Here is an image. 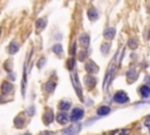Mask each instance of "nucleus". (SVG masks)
<instances>
[{
    "instance_id": "412c9836",
    "label": "nucleus",
    "mask_w": 150,
    "mask_h": 135,
    "mask_svg": "<svg viewBox=\"0 0 150 135\" xmlns=\"http://www.w3.org/2000/svg\"><path fill=\"white\" fill-rule=\"evenodd\" d=\"M129 46H130V48H136L137 47V42L134 39H131V40H129Z\"/></svg>"
},
{
    "instance_id": "6ab92c4d",
    "label": "nucleus",
    "mask_w": 150,
    "mask_h": 135,
    "mask_svg": "<svg viewBox=\"0 0 150 135\" xmlns=\"http://www.w3.org/2000/svg\"><path fill=\"white\" fill-rule=\"evenodd\" d=\"M86 83L88 86H91V85H95V79L93 76H87L86 77Z\"/></svg>"
},
{
    "instance_id": "9b49d317",
    "label": "nucleus",
    "mask_w": 150,
    "mask_h": 135,
    "mask_svg": "<svg viewBox=\"0 0 150 135\" xmlns=\"http://www.w3.org/2000/svg\"><path fill=\"white\" fill-rule=\"evenodd\" d=\"M88 16H89L90 20H96L97 16H98V13H97V11L95 8H90L88 11Z\"/></svg>"
},
{
    "instance_id": "1a4fd4ad",
    "label": "nucleus",
    "mask_w": 150,
    "mask_h": 135,
    "mask_svg": "<svg viewBox=\"0 0 150 135\" xmlns=\"http://www.w3.org/2000/svg\"><path fill=\"white\" fill-rule=\"evenodd\" d=\"M103 35H104L105 39H112L114 35H115V29H114L112 27H109V28H107V29L103 32Z\"/></svg>"
},
{
    "instance_id": "9d476101",
    "label": "nucleus",
    "mask_w": 150,
    "mask_h": 135,
    "mask_svg": "<svg viewBox=\"0 0 150 135\" xmlns=\"http://www.w3.org/2000/svg\"><path fill=\"white\" fill-rule=\"evenodd\" d=\"M53 112L52 110H48L47 113H46V115L43 116V121H45V123L46 124H49L52 121H53Z\"/></svg>"
},
{
    "instance_id": "f257e3e1",
    "label": "nucleus",
    "mask_w": 150,
    "mask_h": 135,
    "mask_svg": "<svg viewBox=\"0 0 150 135\" xmlns=\"http://www.w3.org/2000/svg\"><path fill=\"white\" fill-rule=\"evenodd\" d=\"M80 130H81V123L75 122V123H73L70 127H68L67 129L63 130V135H75V134H77Z\"/></svg>"
},
{
    "instance_id": "4468645a",
    "label": "nucleus",
    "mask_w": 150,
    "mask_h": 135,
    "mask_svg": "<svg viewBox=\"0 0 150 135\" xmlns=\"http://www.w3.org/2000/svg\"><path fill=\"white\" fill-rule=\"evenodd\" d=\"M69 107H70V102H69V101H61V102L59 103V108H60L61 110H67Z\"/></svg>"
},
{
    "instance_id": "b1692460",
    "label": "nucleus",
    "mask_w": 150,
    "mask_h": 135,
    "mask_svg": "<svg viewBox=\"0 0 150 135\" xmlns=\"http://www.w3.org/2000/svg\"><path fill=\"white\" fill-rule=\"evenodd\" d=\"M27 114L33 115V114H34V107H30V108H29V110H27Z\"/></svg>"
},
{
    "instance_id": "a211bd4d",
    "label": "nucleus",
    "mask_w": 150,
    "mask_h": 135,
    "mask_svg": "<svg viewBox=\"0 0 150 135\" xmlns=\"http://www.w3.org/2000/svg\"><path fill=\"white\" fill-rule=\"evenodd\" d=\"M55 87H56V85H55L54 82H52V81H49V82L46 83V89H47V92H53Z\"/></svg>"
},
{
    "instance_id": "ddd939ff",
    "label": "nucleus",
    "mask_w": 150,
    "mask_h": 135,
    "mask_svg": "<svg viewBox=\"0 0 150 135\" xmlns=\"http://www.w3.org/2000/svg\"><path fill=\"white\" fill-rule=\"evenodd\" d=\"M141 94H142L143 97H148V96H149V94H150V89H149V87H148L146 85H144V86L141 87Z\"/></svg>"
},
{
    "instance_id": "5701e85b",
    "label": "nucleus",
    "mask_w": 150,
    "mask_h": 135,
    "mask_svg": "<svg viewBox=\"0 0 150 135\" xmlns=\"http://www.w3.org/2000/svg\"><path fill=\"white\" fill-rule=\"evenodd\" d=\"M45 62H46V59H45V58H42V59L39 61V63H38V67H39V68H41V67L43 66V63H45Z\"/></svg>"
},
{
    "instance_id": "2eb2a0df",
    "label": "nucleus",
    "mask_w": 150,
    "mask_h": 135,
    "mask_svg": "<svg viewBox=\"0 0 150 135\" xmlns=\"http://www.w3.org/2000/svg\"><path fill=\"white\" fill-rule=\"evenodd\" d=\"M80 40H81V42H82L83 46H88V43H89V36L87 34H81Z\"/></svg>"
},
{
    "instance_id": "39448f33",
    "label": "nucleus",
    "mask_w": 150,
    "mask_h": 135,
    "mask_svg": "<svg viewBox=\"0 0 150 135\" xmlns=\"http://www.w3.org/2000/svg\"><path fill=\"white\" fill-rule=\"evenodd\" d=\"M86 70H87L88 73H90V74H93V73H97L98 67H97L93 61H89V62L86 63Z\"/></svg>"
},
{
    "instance_id": "f8f14e48",
    "label": "nucleus",
    "mask_w": 150,
    "mask_h": 135,
    "mask_svg": "<svg viewBox=\"0 0 150 135\" xmlns=\"http://www.w3.org/2000/svg\"><path fill=\"white\" fill-rule=\"evenodd\" d=\"M11 89H12V85H11V83H8V82H4V83H2V86H1V90H2L4 94L9 93Z\"/></svg>"
},
{
    "instance_id": "423d86ee",
    "label": "nucleus",
    "mask_w": 150,
    "mask_h": 135,
    "mask_svg": "<svg viewBox=\"0 0 150 135\" xmlns=\"http://www.w3.org/2000/svg\"><path fill=\"white\" fill-rule=\"evenodd\" d=\"M56 120H57L59 123H61V124H66L67 121H68V116H67L66 113H59V114L56 115Z\"/></svg>"
},
{
    "instance_id": "7ed1b4c3",
    "label": "nucleus",
    "mask_w": 150,
    "mask_h": 135,
    "mask_svg": "<svg viewBox=\"0 0 150 135\" xmlns=\"http://www.w3.org/2000/svg\"><path fill=\"white\" fill-rule=\"evenodd\" d=\"M114 100L117 102V103H125L129 101V97L128 95L124 93V92H117L115 95H114Z\"/></svg>"
},
{
    "instance_id": "4be33fe9",
    "label": "nucleus",
    "mask_w": 150,
    "mask_h": 135,
    "mask_svg": "<svg viewBox=\"0 0 150 135\" xmlns=\"http://www.w3.org/2000/svg\"><path fill=\"white\" fill-rule=\"evenodd\" d=\"M101 50H102V53L107 54V53H108V50H109V45H103V46H102V48H101Z\"/></svg>"
},
{
    "instance_id": "dca6fc26",
    "label": "nucleus",
    "mask_w": 150,
    "mask_h": 135,
    "mask_svg": "<svg viewBox=\"0 0 150 135\" xmlns=\"http://www.w3.org/2000/svg\"><path fill=\"white\" fill-rule=\"evenodd\" d=\"M45 26H46V20H45V19H38V21H36V27L41 31V29L45 28Z\"/></svg>"
},
{
    "instance_id": "393cba45",
    "label": "nucleus",
    "mask_w": 150,
    "mask_h": 135,
    "mask_svg": "<svg viewBox=\"0 0 150 135\" xmlns=\"http://www.w3.org/2000/svg\"><path fill=\"white\" fill-rule=\"evenodd\" d=\"M123 131H124V133H121L120 135H127V134H128V130H127V129H125V130H123Z\"/></svg>"
},
{
    "instance_id": "f03ea898",
    "label": "nucleus",
    "mask_w": 150,
    "mask_h": 135,
    "mask_svg": "<svg viewBox=\"0 0 150 135\" xmlns=\"http://www.w3.org/2000/svg\"><path fill=\"white\" fill-rule=\"evenodd\" d=\"M83 109H81V108H74L73 109V112H71V115H70V120L75 123L76 121H79L80 119H82V116H83Z\"/></svg>"
},
{
    "instance_id": "6e6552de",
    "label": "nucleus",
    "mask_w": 150,
    "mask_h": 135,
    "mask_svg": "<svg viewBox=\"0 0 150 135\" xmlns=\"http://www.w3.org/2000/svg\"><path fill=\"white\" fill-rule=\"evenodd\" d=\"M97 115H100V116H103V115H108L109 113H110V108L108 107V106H101L98 109H97Z\"/></svg>"
},
{
    "instance_id": "20e7f679",
    "label": "nucleus",
    "mask_w": 150,
    "mask_h": 135,
    "mask_svg": "<svg viewBox=\"0 0 150 135\" xmlns=\"http://www.w3.org/2000/svg\"><path fill=\"white\" fill-rule=\"evenodd\" d=\"M71 79H73V81H74V88L76 89L79 97L82 100V90H81V87H80L79 81H77V74H76V73H75V74H71Z\"/></svg>"
},
{
    "instance_id": "0eeeda50",
    "label": "nucleus",
    "mask_w": 150,
    "mask_h": 135,
    "mask_svg": "<svg viewBox=\"0 0 150 135\" xmlns=\"http://www.w3.org/2000/svg\"><path fill=\"white\" fill-rule=\"evenodd\" d=\"M8 53L9 54H15L18 50H19V45L16 43V41H13V42H11L9 43V46H8Z\"/></svg>"
},
{
    "instance_id": "f3484780",
    "label": "nucleus",
    "mask_w": 150,
    "mask_h": 135,
    "mask_svg": "<svg viewBox=\"0 0 150 135\" xmlns=\"http://www.w3.org/2000/svg\"><path fill=\"white\" fill-rule=\"evenodd\" d=\"M53 52H54L55 54H57V55H61V54H62V46H61V45H55V46L53 47Z\"/></svg>"
},
{
    "instance_id": "aec40b11",
    "label": "nucleus",
    "mask_w": 150,
    "mask_h": 135,
    "mask_svg": "<svg viewBox=\"0 0 150 135\" xmlns=\"http://www.w3.org/2000/svg\"><path fill=\"white\" fill-rule=\"evenodd\" d=\"M67 65H68V68H69V69H73V67H74V65H75V59H74V58L69 59V60L67 61Z\"/></svg>"
}]
</instances>
